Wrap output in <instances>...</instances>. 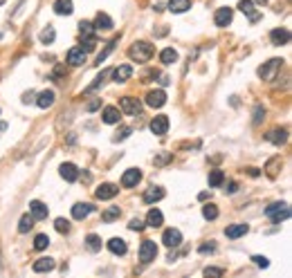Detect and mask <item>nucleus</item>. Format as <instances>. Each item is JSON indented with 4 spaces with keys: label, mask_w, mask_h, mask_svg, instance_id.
<instances>
[{
    "label": "nucleus",
    "mask_w": 292,
    "mask_h": 278,
    "mask_svg": "<svg viewBox=\"0 0 292 278\" xmlns=\"http://www.w3.org/2000/svg\"><path fill=\"white\" fill-rule=\"evenodd\" d=\"M153 45L146 43V41H137L131 45V49H128V56H131L133 61H137V63H146V61L153 59Z\"/></svg>",
    "instance_id": "1"
},
{
    "label": "nucleus",
    "mask_w": 292,
    "mask_h": 278,
    "mask_svg": "<svg viewBox=\"0 0 292 278\" xmlns=\"http://www.w3.org/2000/svg\"><path fill=\"white\" fill-rule=\"evenodd\" d=\"M265 215L272 222H281V220H288L290 218V207L285 202H274V204H270V207L265 209Z\"/></svg>",
    "instance_id": "2"
},
{
    "label": "nucleus",
    "mask_w": 292,
    "mask_h": 278,
    "mask_svg": "<svg viewBox=\"0 0 292 278\" xmlns=\"http://www.w3.org/2000/svg\"><path fill=\"white\" fill-rule=\"evenodd\" d=\"M155 256H157V245L153 240H144L142 247H139V260L144 265H149L151 260H155Z\"/></svg>",
    "instance_id": "3"
},
{
    "label": "nucleus",
    "mask_w": 292,
    "mask_h": 278,
    "mask_svg": "<svg viewBox=\"0 0 292 278\" xmlns=\"http://www.w3.org/2000/svg\"><path fill=\"white\" fill-rule=\"evenodd\" d=\"M119 110L126 112V115H139V112H142V104H139V99H135V96H124L119 101Z\"/></svg>",
    "instance_id": "4"
},
{
    "label": "nucleus",
    "mask_w": 292,
    "mask_h": 278,
    "mask_svg": "<svg viewBox=\"0 0 292 278\" xmlns=\"http://www.w3.org/2000/svg\"><path fill=\"white\" fill-rule=\"evenodd\" d=\"M281 63H283L281 59H272V61H267V63L263 65V67H258V77L265 79V81H272L274 74H277V70L281 67Z\"/></svg>",
    "instance_id": "5"
},
{
    "label": "nucleus",
    "mask_w": 292,
    "mask_h": 278,
    "mask_svg": "<svg viewBox=\"0 0 292 278\" xmlns=\"http://www.w3.org/2000/svg\"><path fill=\"white\" fill-rule=\"evenodd\" d=\"M234 18V9H229V7H221L213 14V22H216V27H227L229 22H232Z\"/></svg>",
    "instance_id": "6"
},
{
    "label": "nucleus",
    "mask_w": 292,
    "mask_h": 278,
    "mask_svg": "<svg viewBox=\"0 0 292 278\" xmlns=\"http://www.w3.org/2000/svg\"><path fill=\"white\" fill-rule=\"evenodd\" d=\"M164 104H166V92H164V90H151V92L146 94V106L162 108Z\"/></svg>",
    "instance_id": "7"
},
{
    "label": "nucleus",
    "mask_w": 292,
    "mask_h": 278,
    "mask_svg": "<svg viewBox=\"0 0 292 278\" xmlns=\"http://www.w3.org/2000/svg\"><path fill=\"white\" fill-rule=\"evenodd\" d=\"M168 130V117L166 115H160V117H153V121H151V133L153 135H166Z\"/></svg>",
    "instance_id": "8"
},
{
    "label": "nucleus",
    "mask_w": 292,
    "mask_h": 278,
    "mask_svg": "<svg viewBox=\"0 0 292 278\" xmlns=\"http://www.w3.org/2000/svg\"><path fill=\"white\" fill-rule=\"evenodd\" d=\"M59 171H61V178H63L65 182H77V180H79V168H77L72 162L61 164Z\"/></svg>",
    "instance_id": "9"
},
{
    "label": "nucleus",
    "mask_w": 292,
    "mask_h": 278,
    "mask_svg": "<svg viewBox=\"0 0 292 278\" xmlns=\"http://www.w3.org/2000/svg\"><path fill=\"white\" fill-rule=\"evenodd\" d=\"M139 180H142V173H139V168H128V171L121 175V186L131 189V186H137Z\"/></svg>",
    "instance_id": "10"
},
{
    "label": "nucleus",
    "mask_w": 292,
    "mask_h": 278,
    "mask_svg": "<svg viewBox=\"0 0 292 278\" xmlns=\"http://www.w3.org/2000/svg\"><path fill=\"white\" fill-rule=\"evenodd\" d=\"M92 211H94L92 204H88V202H79V204H75V207H72V218H75V220H86Z\"/></svg>",
    "instance_id": "11"
},
{
    "label": "nucleus",
    "mask_w": 292,
    "mask_h": 278,
    "mask_svg": "<svg viewBox=\"0 0 292 278\" xmlns=\"http://www.w3.org/2000/svg\"><path fill=\"white\" fill-rule=\"evenodd\" d=\"M162 242H164L166 247H180L182 245V234H180L178 229H166L164 236H162Z\"/></svg>",
    "instance_id": "12"
},
{
    "label": "nucleus",
    "mask_w": 292,
    "mask_h": 278,
    "mask_svg": "<svg viewBox=\"0 0 292 278\" xmlns=\"http://www.w3.org/2000/svg\"><path fill=\"white\" fill-rule=\"evenodd\" d=\"M119 117H121V110L115 106H108L104 108V112H101V119H104V123H108V126H112V123H119Z\"/></svg>",
    "instance_id": "13"
},
{
    "label": "nucleus",
    "mask_w": 292,
    "mask_h": 278,
    "mask_svg": "<svg viewBox=\"0 0 292 278\" xmlns=\"http://www.w3.org/2000/svg\"><path fill=\"white\" fill-rule=\"evenodd\" d=\"M119 193V186L115 184H101L97 191H94V195L99 197V200H112V197Z\"/></svg>",
    "instance_id": "14"
},
{
    "label": "nucleus",
    "mask_w": 292,
    "mask_h": 278,
    "mask_svg": "<svg viewBox=\"0 0 292 278\" xmlns=\"http://www.w3.org/2000/svg\"><path fill=\"white\" fill-rule=\"evenodd\" d=\"M265 139L272 141L274 146H281V144L288 141V130H285V128H274V130H270V133L265 135Z\"/></svg>",
    "instance_id": "15"
},
{
    "label": "nucleus",
    "mask_w": 292,
    "mask_h": 278,
    "mask_svg": "<svg viewBox=\"0 0 292 278\" xmlns=\"http://www.w3.org/2000/svg\"><path fill=\"white\" fill-rule=\"evenodd\" d=\"M270 41H272V45H288L290 43V32L285 30V27L272 30L270 32Z\"/></svg>",
    "instance_id": "16"
},
{
    "label": "nucleus",
    "mask_w": 292,
    "mask_h": 278,
    "mask_svg": "<svg viewBox=\"0 0 292 278\" xmlns=\"http://www.w3.org/2000/svg\"><path fill=\"white\" fill-rule=\"evenodd\" d=\"M247 231H250V226L243 224V222H238V224H229L227 229H225V236L232 238V240H236V238H243Z\"/></svg>",
    "instance_id": "17"
},
{
    "label": "nucleus",
    "mask_w": 292,
    "mask_h": 278,
    "mask_svg": "<svg viewBox=\"0 0 292 278\" xmlns=\"http://www.w3.org/2000/svg\"><path fill=\"white\" fill-rule=\"evenodd\" d=\"M30 213L34 220H45L47 218V207H45L41 200H34V202H30Z\"/></svg>",
    "instance_id": "18"
},
{
    "label": "nucleus",
    "mask_w": 292,
    "mask_h": 278,
    "mask_svg": "<svg viewBox=\"0 0 292 278\" xmlns=\"http://www.w3.org/2000/svg\"><path fill=\"white\" fill-rule=\"evenodd\" d=\"M54 267H56V263H54V258H50V256H47V258H38L36 263L32 265V269L36 271V274H43V271H52Z\"/></svg>",
    "instance_id": "19"
},
{
    "label": "nucleus",
    "mask_w": 292,
    "mask_h": 278,
    "mask_svg": "<svg viewBox=\"0 0 292 278\" xmlns=\"http://www.w3.org/2000/svg\"><path fill=\"white\" fill-rule=\"evenodd\" d=\"M131 77H133V67L131 65H119V67H115V70H112V79H115L117 83L128 81Z\"/></svg>",
    "instance_id": "20"
},
{
    "label": "nucleus",
    "mask_w": 292,
    "mask_h": 278,
    "mask_svg": "<svg viewBox=\"0 0 292 278\" xmlns=\"http://www.w3.org/2000/svg\"><path fill=\"white\" fill-rule=\"evenodd\" d=\"M67 63L70 65H83L86 63V52H83L81 47H72L70 52H67Z\"/></svg>",
    "instance_id": "21"
},
{
    "label": "nucleus",
    "mask_w": 292,
    "mask_h": 278,
    "mask_svg": "<svg viewBox=\"0 0 292 278\" xmlns=\"http://www.w3.org/2000/svg\"><path fill=\"white\" fill-rule=\"evenodd\" d=\"M108 249L115 254V256H124V254L128 251L126 240H121V238H110V240H108Z\"/></svg>",
    "instance_id": "22"
},
{
    "label": "nucleus",
    "mask_w": 292,
    "mask_h": 278,
    "mask_svg": "<svg viewBox=\"0 0 292 278\" xmlns=\"http://www.w3.org/2000/svg\"><path fill=\"white\" fill-rule=\"evenodd\" d=\"M162 197H164V189H160V186H151V189L144 193V202H146V204L160 202Z\"/></svg>",
    "instance_id": "23"
},
{
    "label": "nucleus",
    "mask_w": 292,
    "mask_h": 278,
    "mask_svg": "<svg viewBox=\"0 0 292 278\" xmlns=\"http://www.w3.org/2000/svg\"><path fill=\"white\" fill-rule=\"evenodd\" d=\"M54 11L59 16H70L72 11H75V5H72V0H56V3H54Z\"/></svg>",
    "instance_id": "24"
},
{
    "label": "nucleus",
    "mask_w": 292,
    "mask_h": 278,
    "mask_svg": "<svg viewBox=\"0 0 292 278\" xmlns=\"http://www.w3.org/2000/svg\"><path fill=\"white\" fill-rule=\"evenodd\" d=\"M238 9L243 11L245 16H250V20H252V22H256V20H258V14L254 11V3H252V0H240V3H238Z\"/></svg>",
    "instance_id": "25"
},
{
    "label": "nucleus",
    "mask_w": 292,
    "mask_h": 278,
    "mask_svg": "<svg viewBox=\"0 0 292 278\" xmlns=\"http://www.w3.org/2000/svg\"><path fill=\"white\" fill-rule=\"evenodd\" d=\"M281 166H283V160L281 157H272L267 164H265V173H267V178H277L279 171H281Z\"/></svg>",
    "instance_id": "26"
},
{
    "label": "nucleus",
    "mask_w": 292,
    "mask_h": 278,
    "mask_svg": "<svg viewBox=\"0 0 292 278\" xmlns=\"http://www.w3.org/2000/svg\"><path fill=\"white\" fill-rule=\"evenodd\" d=\"M162 222H164V215H162L160 209H151L149 215H146V224L149 226H162Z\"/></svg>",
    "instance_id": "27"
},
{
    "label": "nucleus",
    "mask_w": 292,
    "mask_h": 278,
    "mask_svg": "<svg viewBox=\"0 0 292 278\" xmlns=\"http://www.w3.org/2000/svg\"><path fill=\"white\" fill-rule=\"evenodd\" d=\"M168 9L173 14H184L187 9H191V0H168Z\"/></svg>",
    "instance_id": "28"
},
{
    "label": "nucleus",
    "mask_w": 292,
    "mask_h": 278,
    "mask_svg": "<svg viewBox=\"0 0 292 278\" xmlns=\"http://www.w3.org/2000/svg\"><path fill=\"white\" fill-rule=\"evenodd\" d=\"M52 104H54V92L52 90H43V92L38 94V99H36V106L45 110V108H50Z\"/></svg>",
    "instance_id": "29"
},
{
    "label": "nucleus",
    "mask_w": 292,
    "mask_h": 278,
    "mask_svg": "<svg viewBox=\"0 0 292 278\" xmlns=\"http://www.w3.org/2000/svg\"><path fill=\"white\" fill-rule=\"evenodd\" d=\"M94 27H97V30H106V32H108L115 25H112V18H110L108 14H97V18H94Z\"/></svg>",
    "instance_id": "30"
},
{
    "label": "nucleus",
    "mask_w": 292,
    "mask_h": 278,
    "mask_svg": "<svg viewBox=\"0 0 292 278\" xmlns=\"http://www.w3.org/2000/svg\"><path fill=\"white\" fill-rule=\"evenodd\" d=\"M160 61H162V63H164V65H173V63H176V61H178V52H176V49H173V47L162 49V52H160Z\"/></svg>",
    "instance_id": "31"
},
{
    "label": "nucleus",
    "mask_w": 292,
    "mask_h": 278,
    "mask_svg": "<svg viewBox=\"0 0 292 278\" xmlns=\"http://www.w3.org/2000/svg\"><path fill=\"white\" fill-rule=\"evenodd\" d=\"M34 226V218H32V213H25L20 218V222H18V231L20 234H27V231H30Z\"/></svg>",
    "instance_id": "32"
},
{
    "label": "nucleus",
    "mask_w": 292,
    "mask_h": 278,
    "mask_svg": "<svg viewBox=\"0 0 292 278\" xmlns=\"http://www.w3.org/2000/svg\"><path fill=\"white\" fill-rule=\"evenodd\" d=\"M119 207H110V209H106L104 213H101V220H104V222H112V220H117L119 218Z\"/></svg>",
    "instance_id": "33"
},
{
    "label": "nucleus",
    "mask_w": 292,
    "mask_h": 278,
    "mask_svg": "<svg viewBox=\"0 0 292 278\" xmlns=\"http://www.w3.org/2000/svg\"><path fill=\"white\" fill-rule=\"evenodd\" d=\"M86 247L90 249V251H99V249H101V238L97 234H90L86 238Z\"/></svg>",
    "instance_id": "34"
},
{
    "label": "nucleus",
    "mask_w": 292,
    "mask_h": 278,
    "mask_svg": "<svg viewBox=\"0 0 292 278\" xmlns=\"http://www.w3.org/2000/svg\"><path fill=\"white\" fill-rule=\"evenodd\" d=\"M50 245V238L45 234H38L36 238H34V249H38V251H43V249H47Z\"/></svg>",
    "instance_id": "35"
},
{
    "label": "nucleus",
    "mask_w": 292,
    "mask_h": 278,
    "mask_svg": "<svg viewBox=\"0 0 292 278\" xmlns=\"http://www.w3.org/2000/svg\"><path fill=\"white\" fill-rule=\"evenodd\" d=\"M54 38H56V32H54V27H47V30H43V32H41V43H43V45H50V43H54Z\"/></svg>",
    "instance_id": "36"
},
{
    "label": "nucleus",
    "mask_w": 292,
    "mask_h": 278,
    "mask_svg": "<svg viewBox=\"0 0 292 278\" xmlns=\"http://www.w3.org/2000/svg\"><path fill=\"white\" fill-rule=\"evenodd\" d=\"M223 182H225L223 171H211V173H209V186H213V189H216V186H221Z\"/></svg>",
    "instance_id": "37"
},
{
    "label": "nucleus",
    "mask_w": 292,
    "mask_h": 278,
    "mask_svg": "<svg viewBox=\"0 0 292 278\" xmlns=\"http://www.w3.org/2000/svg\"><path fill=\"white\" fill-rule=\"evenodd\" d=\"M202 215H205L207 220H216V218H218L216 204H205V207H202Z\"/></svg>",
    "instance_id": "38"
},
{
    "label": "nucleus",
    "mask_w": 292,
    "mask_h": 278,
    "mask_svg": "<svg viewBox=\"0 0 292 278\" xmlns=\"http://www.w3.org/2000/svg\"><path fill=\"white\" fill-rule=\"evenodd\" d=\"M81 38H92V34H94V25L92 22H81Z\"/></svg>",
    "instance_id": "39"
},
{
    "label": "nucleus",
    "mask_w": 292,
    "mask_h": 278,
    "mask_svg": "<svg viewBox=\"0 0 292 278\" xmlns=\"http://www.w3.org/2000/svg\"><path fill=\"white\" fill-rule=\"evenodd\" d=\"M54 226H56V231H59V234H70V222L63 220V218H56Z\"/></svg>",
    "instance_id": "40"
},
{
    "label": "nucleus",
    "mask_w": 292,
    "mask_h": 278,
    "mask_svg": "<svg viewBox=\"0 0 292 278\" xmlns=\"http://www.w3.org/2000/svg\"><path fill=\"white\" fill-rule=\"evenodd\" d=\"M263 117H265V108H263V106H256V108H254V119H252V123H254V126H258V123L263 121Z\"/></svg>",
    "instance_id": "41"
},
{
    "label": "nucleus",
    "mask_w": 292,
    "mask_h": 278,
    "mask_svg": "<svg viewBox=\"0 0 292 278\" xmlns=\"http://www.w3.org/2000/svg\"><path fill=\"white\" fill-rule=\"evenodd\" d=\"M106 77H108V72H101V74H99L97 79H94V83H90V86H88L86 92H94V90H97V88L101 86V83H104V79H106Z\"/></svg>",
    "instance_id": "42"
},
{
    "label": "nucleus",
    "mask_w": 292,
    "mask_h": 278,
    "mask_svg": "<svg viewBox=\"0 0 292 278\" xmlns=\"http://www.w3.org/2000/svg\"><path fill=\"white\" fill-rule=\"evenodd\" d=\"M115 43H117V38H115V41H110L108 45H106V49H104V52H101V54L97 56V63H101V61H106V56H108V54L112 52V49H115Z\"/></svg>",
    "instance_id": "43"
},
{
    "label": "nucleus",
    "mask_w": 292,
    "mask_h": 278,
    "mask_svg": "<svg viewBox=\"0 0 292 278\" xmlns=\"http://www.w3.org/2000/svg\"><path fill=\"white\" fill-rule=\"evenodd\" d=\"M94 47H97V41H94V36H92V38H83V45H81L83 52H92Z\"/></svg>",
    "instance_id": "44"
},
{
    "label": "nucleus",
    "mask_w": 292,
    "mask_h": 278,
    "mask_svg": "<svg viewBox=\"0 0 292 278\" xmlns=\"http://www.w3.org/2000/svg\"><path fill=\"white\" fill-rule=\"evenodd\" d=\"M144 222H142V220H139V218H133L131 220V222H128V229H131V231H142L144 229Z\"/></svg>",
    "instance_id": "45"
},
{
    "label": "nucleus",
    "mask_w": 292,
    "mask_h": 278,
    "mask_svg": "<svg viewBox=\"0 0 292 278\" xmlns=\"http://www.w3.org/2000/svg\"><path fill=\"white\" fill-rule=\"evenodd\" d=\"M252 260H254V265H256V267H263V269L270 267V260H267L265 256H254Z\"/></svg>",
    "instance_id": "46"
},
{
    "label": "nucleus",
    "mask_w": 292,
    "mask_h": 278,
    "mask_svg": "<svg viewBox=\"0 0 292 278\" xmlns=\"http://www.w3.org/2000/svg\"><path fill=\"white\" fill-rule=\"evenodd\" d=\"M131 133H133L131 128H128V126H124V128L119 130V133H117V137H115V139H117V141H119V139H126V137H128V135H131Z\"/></svg>",
    "instance_id": "47"
},
{
    "label": "nucleus",
    "mask_w": 292,
    "mask_h": 278,
    "mask_svg": "<svg viewBox=\"0 0 292 278\" xmlns=\"http://www.w3.org/2000/svg\"><path fill=\"white\" fill-rule=\"evenodd\" d=\"M205 276H223V269H218V267H207V269H205Z\"/></svg>",
    "instance_id": "48"
},
{
    "label": "nucleus",
    "mask_w": 292,
    "mask_h": 278,
    "mask_svg": "<svg viewBox=\"0 0 292 278\" xmlns=\"http://www.w3.org/2000/svg\"><path fill=\"white\" fill-rule=\"evenodd\" d=\"M99 106H101V101H99V99H92V101H90V104L86 106V110H88V112H94Z\"/></svg>",
    "instance_id": "49"
},
{
    "label": "nucleus",
    "mask_w": 292,
    "mask_h": 278,
    "mask_svg": "<svg viewBox=\"0 0 292 278\" xmlns=\"http://www.w3.org/2000/svg\"><path fill=\"white\" fill-rule=\"evenodd\" d=\"M168 160H171V153H166V155H160V157L155 160V164H157V166H162V164H166Z\"/></svg>",
    "instance_id": "50"
},
{
    "label": "nucleus",
    "mask_w": 292,
    "mask_h": 278,
    "mask_svg": "<svg viewBox=\"0 0 292 278\" xmlns=\"http://www.w3.org/2000/svg\"><path fill=\"white\" fill-rule=\"evenodd\" d=\"M34 101V92H25L22 94V104H32Z\"/></svg>",
    "instance_id": "51"
},
{
    "label": "nucleus",
    "mask_w": 292,
    "mask_h": 278,
    "mask_svg": "<svg viewBox=\"0 0 292 278\" xmlns=\"http://www.w3.org/2000/svg\"><path fill=\"white\" fill-rule=\"evenodd\" d=\"M225 191H227V193H236V191H238V184H236V182H229Z\"/></svg>",
    "instance_id": "52"
},
{
    "label": "nucleus",
    "mask_w": 292,
    "mask_h": 278,
    "mask_svg": "<svg viewBox=\"0 0 292 278\" xmlns=\"http://www.w3.org/2000/svg\"><path fill=\"white\" fill-rule=\"evenodd\" d=\"M213 249H216V247H213V245H202V247H200V254H207V251H213Z\"/></svg>",
    "instance_id": "53"
},
{
    "label": "nucleus",
    "mask_w": 292,
    "mask_h": 278,
    "mask_svg": "<svg viewBox=\"0 0 292 278\" xmlns=\"http://www.w3.org/2000/svg\"><path fill=\"white\" fill-rule=\"evenodd\" d=\"M5 130H7V123H5V121H0V133H5Z\"/></svg>",
    "instance_id": "54"
},
{
    "label": "nucleus",
    "mask_w": 292,
    "mask_h": 278,
    "mask_svg": "<svg viewBox=\"0 0 292 278\" xmlns=\"http://www.w3.org/2000/svg\"><path fill=\"white\" fill-rule=\"evenodd\" d=\"M256 3H261V5H263V3H267V0H256Z\"/></svg>",
    "instance_id": "55"
}]
</instances>
